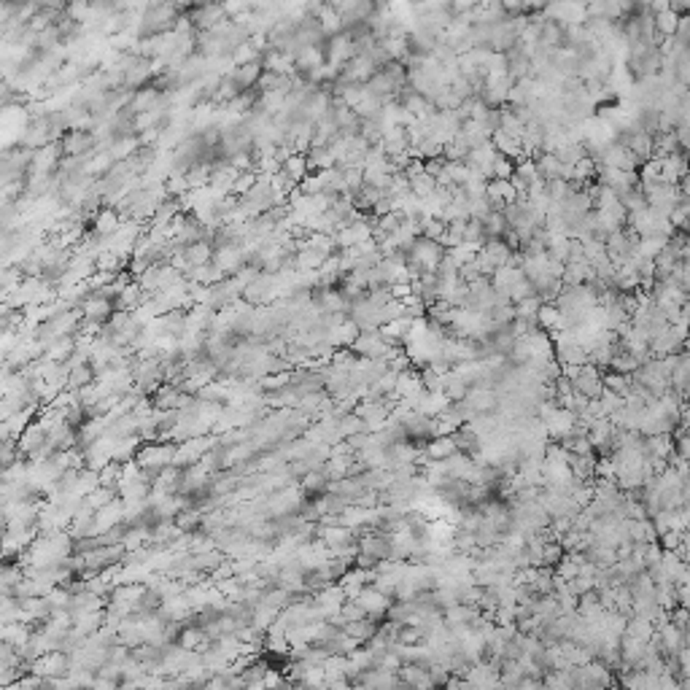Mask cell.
<instances>
[{"instance_id":"6da1fadb","label":"cell","mask_w":690,"mask_h":690,"mask_svg":"<svg viewBox=\"0 0 690 690\" xmlns=\"http://www.w3.org/2000/svg\"><path fill=\"white\" fill-rule=\"evenodd\" d=\"M173 453H175V445L173 443H165V440H154V443H143L138 456H135V464L141 466L143 477L154 483V477L173 466Z\"/></svg>"},{"instance_id":"7a4b0ae2","label":"cell","mask_w":690,"mask_h":690,"mask_svg":"<svg viewBox=\"0 0 690 690\" xmlns=\"http://www.w3.org/2000/svg\"><path fill=\"white\" fill-rule=\"evenodd\" d=\"M443 257H445V248L440 243L418 238V240L412 243L410 251H408V261L405 264L412 267V270H418V273H437Z\"/></svg>"},{"instance_id":"3957f363","label":"cell","mask_w":690,"mask_h":690,"mask_svg":"<svg viewBox=\"0 0 690 690\" xmlns=\"http://www.w3.org/2000/svg\"><path fill=\"white\" fill-rule=\"evenodd\" d=\"M213 445H216V437L213 434H203V437H192V440L178 443L175 453H173V466H178V469L194 466Z\"/></svg>"},{"instance_id":"277c9868","label":"cell","mask_w":690,"mask_h":690,"mask_svg":"<svg viewBox=\"0 0 690 690\" xmlns=\"http://www.w3.org/2000/svg\"><path fill=\"white\" fill-rule=\"evenodd\" d=\"M68 672H71L68 653H46L30 663V674H36L41 680H57V677H65Z\"/></svg>"},{"instance_id":"5b68a950","label":"cell","mask_w":690,"mask_h":690,"mask_svg":"<svg viewBox=\"0 0 690 690\" xmlns=\"http://www.w3.org/2000/svg\"><path fill=\"white\" fill-rule=\"evenodd\" d=\"M572 383V391H577L580 396H585L588 402L591 399H598L604 394V386H601V370H596L594 364H582L577 370V375L569 380Z\"/></svg>"},{"instance_id":"8992f818","label":"cell","mask_w":690,"mask_h":690,"mask_svg":"<svg viewBox=\"0 0 690 690\" xmlns=\"http://www.w3.org/2000/svg\"><path fill=\"white\" fill-rule=\"evenodd\" d=\"M356 601L359 607H361V612L370 617V620H378V623H383V617H386V610L391 607L394 598L383 596V594H378L373 585H364L361 591H359V596L351 598Z\"/></svg>"},{"instance_id":"52a82bcc","label":"cell","mask_w":690,"mask_h":690,"mask_svg":"<svg viewBox=\"0 0 690 690\" xmlns=\"http://www.w3.org/2000/svg\"><path fill=\"white\" fill-rule=\"evenodd\" d=\"M122 523H124V502H122V499H113L108 507H103V510H97V512H94V529H92V534H94V537H100V534H108L111 529L122 526Z\"/></svg>"},{"instance_id":"ba28073f","label":"cell","mask_w":690,"mask_h":690,"mask_svg":"<svg viewBox=\"0 0 690 690\" xmlns=\"http://www.w3.org/2000/svg\"><path fill=\"white\" fill-rule=\"evenodd\" d=\"M119 227H122V219L116 208H103L92 216V235L97 238H111Z\"/></svg>"},{"instance_id":"9c48e42d","label":"cell","mask_w":690,"mask_h":690,"mask_svg":"<svg viewBox=\"0 0 690 690\" xmlns=\"http://www.w3.org/2000/svg\"><path fill=\"white\" fill-rule=\"evenodd\" d=\"M94 138L89 132H78V130H71L68 135H62V141H59V149L65 151L68 157H84L87 151L92 149Z\"/></svg>"},{"instance_id":"30bf717a","label":"cell","mask_w":690,"mask_h":690,"mask_svg":"<svg viewBox=\"0 0 690 690\" xmlns=\"http://www.w3.org/2000/svg\"><path fill=\"white\" fill-rule=\"evenodd\" d=\"M143 445V440L138 437V434H132V437H124V440H116L113 443V453H111V461L119 466L130 464L135 461V456H138V450Z\"/></svg>"},{"instance_id":"8fae6325","label":"cell","mask_w":690,"mask_h":690,"mask_svg":"<svg viewBox=\"0 0 690 690\" xmlns=\"http://www.w3.org/2000/svg\"><path fill=\"white\" fill-rule=\"evenodd\" d=\"M450 456H456V443H453V434H450V437H434L429 445L424 448V459H426V464H429V461H448Z\"/></svg>"},{"instance_id":"7c38bea8","label":"cell","mask_w":690,"mask_h":690,"mask_svg":"<svg viewBox=\"0 0 690 690\" xmlns=\"http://www.w3.org/2000/svg\"><path fill=\"white\" fill-rule=\"evenodd\" d=\"M378 628H380V623L378 620H370V617H364V620H356V623H348V626H343V634L356 639L359 645H364V642H370L375 634H378Z\"/></svg>"},{"instance_id":"4fadbf2b","label":"cell","mask_w":690,"mask_h":690,"mask_svg":"<svg viewBox=\"0 0 690 690\" xmlns=\"http://www.w3.org/2000/svg\"><path fill=\"white\" fill-rule=\"evenodd\" d=\"M184 257H187L189 270H192V267H203V264H210V261H213V245H210L208 240L194 243V245L184 248Z\"/></svg>"},{"instance_id":"5bb4252c","label":"cell","mask_w":690,"mask_h":690,"mask_svg":"<svg viewBox=\"0 0 690 690\" xmlns=\"http://www.w3.org/2000/svg\"><path fill=\"white\" fill-rule=\"evenodd\" d=\"M280 170L294 181L299 187V181L305 178V175H310V168H308V157L305 154H292L289 159H283V165H280Z\"/></svg>"},{"instance_id":"9a60e30c","label":"cell","mask_w":690,"mask_h":690,"mask_svg":"<svg viewBox=\"0 0 690 690\" xmlns=\"http://www.w3.org/2000/svg\"><path fill=\"white\" fill-rule=\"evenodd\" d=\"M94 383V370L89 367V361L87 364H76L73 370L68 373V389L71 391H81V389H87V386H92Z\"/></svg>"},{"instance_id":"2e32d148","label":"cell","mask_w":690,"mask_h":690,"mask_svg":"<svg viewBox=\"0 0 690 690\" xmlns=\"http://www.w3.org/2000/svg\"><path fill=\"white\" fill-rule=\"evenodd\" d=\"M507 232H510V227H507V222H504L502 213L491 210V213H488V216L483 219V235H485V240H502Z\"/></svg>"},{"instance_id":"e0dca14e","label":"cell","mask_w":690,"mask_h":690,"mask_svg":"<svg viewBox=\"0 0 690 690\" xmlns=\"http://www.w3.org/2000/svg\"><path fill=\"white\" fill-rule=\"evenodd\" d=\"M113 499H119V491H116V488H108V485H97L94 491H89V494L84 496V502L89 504L94 512L103 510V507H108Z\"/></svg>"},{"instance_id":"ac0fdd59","label":"cell","mask_w":690,"mask_h":690,"mask_svg":"<svg viewBox=\"0 0 690 690\" xmlns=\"http://www.w3.org/2000/svg\"><path fill=\"white\" fill-rule=\"evenodd\" d=\"M628 383H631V378H626V375H617L612 370H604L601 373V386H604V391L615 394V396H626L628 394Z\"/></svg>"},{"instance_id":"d6986e66","label":"cell","mask_w":690,"mask_h":690,"mask_svg":"<svg viewBox=\"0 0 690 690\" xmlns=\"http://www.w3.org/2000/svg\"><path fill=\"white\" fill-rule=\"evenodd\" d=\"M141 149V138H135V135H127V138H116V143L111 146V154L113 159H122V162H127L135 151Z\"/></svg>"},{"instance_id":"ffe728a7","label":"cell","mask_w":690,"mask_h":690,"mask_svg":"<svg viewBox=\"0 0 690 690\" xmlns=\"http://www.w3.org/2000/svg\"><path fill=\"white\" fill-rule=\"evenodd\" d=\"M361 431H367V426H364V421L359 415H354V412H345L343 418H337V434H340V440H348V437L361 434Z\"/></svg>"},{"instance_id":"44dd1931","label":"cell","mask_w":690,"mask_h":690,"mask_svg":"<svg viewBox=\"0 0 690 690\" xmlns=\"http://www.w3.org/2000/svg\"><path fill=\"white\" fill-rule=\"evenodd\" d=\"M488 321L494 324V329L510 326V324L515 321V305H512V302H502V305L491 308V313H488Z\"/></svg>"},{"instance_id":"7402d4cb","label":"cell","mask_w":690,"mask_h":690,"mask_svg":"<svg viewBox=\"0 0 690 690\" xmlns=\"http://www.w3.org/2000/svg\"><path fill=\"white\" fill-rule=\"evenodd\" d=\"M305 157H308V168H310V173H321V170L335 168V159H332L329 149H310Z\"/></svg>"},{"instance_id":"603a6c76","label":"cell","mask_w":690,"mask_h":690,"mask_svg":"<svg viewBox=\"0 0 690 690\" xmlns=\"http://www.w3.org/2000/svg\"><path fill=\"white\" fill-rule=\"evenodd\" d=\"M563 559V550H561L559 542H545V547H542V566L540 569H556Z\"/></svg>"},{"instance_id":"cb8c5ba5","label":"cell","mask_w":690,"mask_h":690,"mask_svg":"<svg viewBox=\"0 0 690 690\" xmlns=\"http://www.w3.org/2000/svg\"><path fill=\"white\" fill-rule=\"evenodd\" d=\"M19 461V448H17V440H11V437H6V440H0V472L3 469H8V466Z\"/></svg>"},{"instance_id":"d4e9b609","label":"cell","mask_w":690,"mask_h":690,"mask_svg":"<svg viewBox=\"0 0 690 690\" xmlns=\"http://www.w3.org/2000/svg\"><path fill=\"white\" fill-rule=\"evenodd\" d=\"M540 299L529 297L515 305V318H523V321H537V310H540Z\"/></svg>"},{"instance_id":"484cf974","label":"cell","mask_w":690,"mask_h":690,"mask_svg":"<svg viewBox=\"0 0 690 690\" xmlns=\"http://www.w3.org/2000/svg\"><path fill=\"white\" fill-rule=\"evenodd\" d=\"M488 213H491V206H488L485 197H472V200H469V219L483 222Z\"/></svg>"},{"instance_id":"4316f807","label":"cell","mask_w":690,"mask_h":690,"mask_svg":"<svg viewBox=\"0 0 690 690\" xmlns=\"http://www.w3.org/2000/svg\"><path fill=\"white\" fill-rule=\"evenodd\" d=\"M410 294H412V286H410V283H391V286H389V297L396 299V302L408 299Z\"/></svg>"}]
</instances>
